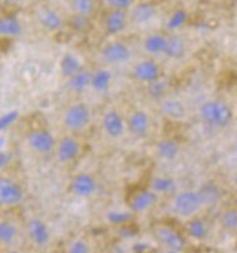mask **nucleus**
I'll return each instance as SVG.
<instances>
[{
  "instance_id": "obj_1",
  "label": "nucleus",
  "mask_w": 237,
  "mask_h": 253,
  "mask_svg": "<svg viewBox=\"0 0 237 253\" xmlns=\"http://www.w3.org/2000/svg\"><path fill=\"white\" fill-rule=\"evenodd\" d=\"M200 118L205 124L213 128H225L233 120V111L224 100L212 99L202 103L198 109Z\"/></svg>"
},
{
  "instance_id": "obj_2",
  "label": "nucleus",
  "mask_w": 237,
  "mask_h": 253,
  "mask_svg": "<svg viewBox=\"0 0 237 253\" xmlns=\"http://www.w3.org/2000/svg\"><path fill=\"white\" fill-rule=\"evenodd\" d=\"M202 207L201 197L198 191L194 189H185L181 192L176 193L172 201V211L179 217L189 218L194 217L200 212Z\"/></svg>"
},
{
  "instance_id": "obj_3",
  "label": "nucleus",
  "mask_w": 237,
  "mask_h": 253,
  "mask_svg": "<svg viewBox=\"0 0 237 253\" xmlns=\"http://www.w3.org/2000/svg\"><path fill=\"white\" fill-rule=\"evenodd\" d=\"M152 233H154L155 240L158 241V245L168 252H184L185 247H187V240H185L184 235L180 231H177L176 228L165 225V224H160V225H155Z\"/></svg>"
},
{
  "instance_id": "obj_4",
  "label": "nucleus",
  "mask_w": 237,
  "mask_h": 253,
  "mask_svg": "<svg viewBox=\"0 0 237 253\" xmlns=\"http://www.w3.org/2000/svg\"><path fill=\"white\" fill-rule=\"evenodd\" d=\"M64 126L74 133L84 131L91 123V109L85 103H75L64 114Z\"/></svg>"
},
{
  "instance_id": "obj_5",
  "label": "nucleus",
  "mask_w": 237,
  "mask_h": 253,
  "mask_svg": "<svg viewBox=\"0 0 237 253\" xmlns=\"http://www.w3.org/2000/svg\"><path fill=\"white\" fill-rule=\"evenodd\" d=\"M158 195L154 192L150 187L148 188H139L136 191L128 196L127 204L128 208L133 214L147 213L148 211L155 208V205L158 204Z\"/></svg>"
},
{
  "instance_id": "obj_6",
  "label": "nucleus",
  "mask_w": 237,
  "mask_h": 253,
  "mask_svg": "<svg viewBox=\"0 0 237 253\" xmlns=\"http://www.w3.org/2000/svg\"><path fill=\"white\" fill-rule=\"evenodd\" d=\"M24 200V191L16 180L0 177V205L16 207Z\"/></svg>"
},
{
  "instance_id": "obj_7",
  "label": "nucleus",
  "mask_w": 237,
  "mask_h": 253,
  "mask_svg": "<svg viewBox=\"0 0 237 253\" xmlns=\"http://www.w3.org/2000/svg\"><path fill=\"white\" fill-rule=\"evenodd\" d=\"M132 78L135 79L137 83L147 85L155 80L161 79V67L154 59H144V60L139 61L133 66Z\"/></svg>"
},
{
  "instance_id": "obj_8",
  "label": "nucleus",
  "mask_w": 237,
  "mask_h": 253,
  "mask_svg": "<svg viewBox=\"0 0 237 253\" xmlns=\"http://www.w3.org/2000/svg\"><path fill=\"white\" fill-rule=\"evenodd\" d=\"M27 143L32 151L38 153H51L56 147V140L48 129L44 128H36L32 129L27 136Z\"/></svg>"
},
{
  "instance_id": "obj_9",
  "label": "nucleus",
  "mask_w": 237,
  "mask_h": 253,
  "mask_svg": "<svg viewBox=\"0 0 237 253\" xmlns=\"http://www.w3.org/2000/svg\"><path fill=\"white\" fill-rule=\"evenodd\" d=\"M101 57L107 64L118 66L131 60L132 51L123 42H111L101 49Z\"/></svg>"
},
{
  "instance_id": "obj_10",
  "label": "nucleus",
  "mask_w": 237,
  "mask_h": 253,
  "mask_svg": "<svg viewBox=\"0 0 237 253\" xmlns=\"http://www.w3.org/2000/svg\"><path fill=\"white\" fill-rule=\"evenodd\" d=\"M101 126L106 135L111 139H118L127 131V120H124L116 109H108L101 118Z\"/></svg>"
},
{
  "instance_id": "obj_11",
  "label": "nucleus",
  "mask_w": 237,
  "mask_h": 253,
  "mask_svg": "<svg viewBox=\"0 0 237 253\" xmlns=\"http://www.w3.org/2000/svg\"><path fill=\"white\" fill-rule=\"evenodd\" d=\"M97 191V180L95 176L87 172L76 175L71 181V192L80 199H89Z\"/></svg>"
},
{
  "instance_id": "obj_12",
  "label": "nucleus",
  "mask_w": 237,
  "mask_h": 253,
  "mask_svg": "<svg viewBox=\"0 0 237 253\" xmlns=\"http://www.w3.org/2000/svg\"><path fill=\"white\" fill-rule=\"evenodd\" d=\"M81 152V145L74 136H64L56 147V157L62 164L75 162Z\"/></svg>"
},
{
  "instance_id": "obj_13",
  "label": "nucleus",
  "mask_w": 237,
  "mask_h": 253,
  "mask_svg": "<svg viewBox=\"0 0 237 253\" xmlns=\"http://www.w3.org/2000/svg\"><path fill=\"white\" fill-rule=\"evenodd\" d=\"M127 129L136 137H144L151 129V118L144 109H135L127 118Z\"/></svg>"
},
{
  "instance_id": "obj_14",
  "label": "nucleus",
  "mask_w": 237,
  "mask_h": 253,
  "mask_svg": "<svg viewBox=\"0 0 237 253\" xmlns=\"http://www.w3.org/2000/svg\"><path fill=\"white\" fill-rule=\"evenodd\" d=\"M129 15L125 9H110L104 18V30L110 36L118 35L127 28Z\"/></svg>"
},
{
  "instance_id": "obj_15",
  "label": "nucleus",
  "mask_w": 237,
  "mask_h": 253,
  "mask_svg": "<svg viewBox=\"0 0 237 253\" xmlns=\"http://www.w3.org/2000/svg\"><path fill=\"white\" fill-rule=\"evenodd\" d=\"M27 232L30 239L36 247L44 248L49 243V229L48 225L39 217H32L27 223Z\"/></svg>"
},
{
  "instance_id": "obj_16",
  "label": "nucleus",
  "mask_w": 237,
  "mask_h": 253,
  "mask_svg": "<svg viewBox=\"0 0 237 253\" xmlns=\"http://www.w3.org/2000/svg\"><path fill=\"white\" fill-rule=\"evenodd\" d=\"M129 22L135 26H143L150 23L156 16V5L152 1H139L131 7Z\"/></svg>"
},
{
  "instance_id": "obj_17",
  "label": "nucleus",
  "mask_w": 237,
  "mask_h": 253,
  "mask_svg": "<svg viewBox=\"0 0 237 253\" xmlns=\"http://www.w3.org/2000/svg\"><path fill=\"white\" fill-rule=\"evenodd\" d=\"M155 151H156L158 159H161L164 162H173L180 153V144L177 140L172 139V137H164L156 143Z\"/></svg>"
},
{
  "instance_id": "obj_18",
  "label": "nucleus",
  "mask_w": 237,
  "mask_h": 253,
  "mask_svg": "<svg viewBox=\"0 0 237 253\" xmlns=\"http://www.w3.org/2000/svg\"><path fill=\"white\" fill-rule=\"evenodd\" d=\"M38 18H39L40 24L51 32H59L66 24L64 19L60 16V13L51 7H44V8L40 9L39 13H38Z\"/></svg>"
},
{
  "instance_id": "obj_19",
  "label": "nucleus",
  "mask_w": 237,
  "mask_h": 253,
  "mask_svg": "<svg viewBox=\"0 0 237 253\" xmlns=\"http://www.w3.org/2000/svg\"><path fill=\"white\" fill-rule=\"evenodd\" d=\"M187 52V45H185L184 39L179 35H171L168 36L167 44L162 55L167 59H172V60H180L185 56Z\"/></svg>"
},
{
  "instance_id": "obj_20",
  "label": "nucleus",
  "mask_w": 237,
  "mask_h": 253,
  "mask_svg": "<svg viewBox=\"0 0 237 253\" xmlns=\"http://www.w3.org/2000/svg\"><path fill=\"white\" fill-rule=\"evenodd\" d=\"M185 232L191 239L201 241L205 240L209 235V227L202 218L194 216V217H189L188 221L185 223Z\"/></svg>"
},
{
  "instance_id": "obj_21",
  "label": "nucleus",
  "mask_w": 237,
  "mask_h": 253,
  "mask_svg": "<svg viewBox=\"0 0 237 253\" xmlns=\"http://www.w3.org/2000/svg\"><path fill=\"white\" fill-rule=\"evenodd\" d=\"M168 36L164 34H152L148 35L143 42V48L145 53H148L150 56H156V55H162L165 44H167Z\"/></svg>"
},
{
  "instance_id": "obj_22",
  "label": "nucleus",
  "mask_w": 237,
  "mask_h": 253,
  "mask_svg": "<svg viewBox=\"0 0 237 253\" xmlns=\"http://www.w3.org/2000/svg\"><path fill=\"white\" fill-rule=\"evenodd\" d=\"M198 195L201 197L202 205L204 207H212L216 203H219L221 197V191L217 183L215 181H205L201 184V187L198 189Z\"/></svg>"
},
{
  "instance_id": "obj_23",
  "label": "nucleus",
  "mask_w": 237,
  "mask_h": 253,
  "mask_svg": "<svg viewBox=\"0 0 237 253\" xmlns=\"http://www.w3.org/2000/svg\"><path fill=\"white\" fill-rule=\"evenodd\" d=\"M91 80H92V72L87 70H80L75 75L68 78V87L75 93H83L91 88Z\"/></svg>"
},
{
  "instance_id": "obj_24",
  "label": "nucleus",
  "mask_w": 237,
  "mask_h": 253,
  "mask_svg": "<svg viewBox=\"0 0 237 253\" xmlns=\"http://www.w3.org/2000/svg\"><path fill=\"white\" fill-rule=\"evenodd\" d=\"M112 79H114V75L110 70H107V68L97 70L96 72H92L91 88L96 93H104V92L110 89L111 84H112Z\"/></svg>"
},
{
  "instance_id": "obj_25",
  "label": "nucleus",
  "mask_w": 237,
  "mask_h": 253,
  "mask_svg": "<svg viewBox=\"0 0 237 253\" xmlns=\"http://www.w3.org/2000/svg\"><path fill=\"white\" fill-rule=\"evenodd\" d=\"M161 112L173 120H181L185 118L187 109H185V105L177 99H162Z\"/></svg>"
},
{
  "instance_id": "obj_26",
  "label": "nucleus",
  "mask_w": 237,
  "mask_h": 253,
  "mask_svg": "<svg viewBox=\"0 0 237 253\" xmlns=\"http://www.w3.org/2000/svg\"><path fill=\"white\" fill-rule=\"evenodd\" d=\"M150 188L158 196H167L176 192V181L169 176H155L150 181Z\"/></svg>"
},
{
  "instance_id": "obj_27",
  "label": "nucleus",
  "mask_w": 237,
  "mask_h": 253,
  "mask_svg": "<svg viewBox=\"0 0 237 253\" xmlns=\"http://www.w3.org/2000/svg\"><path fill=\"white\" fill-rule=\"evenodd\" d=\"M22 22L16 16H0V36L15 38L22 34Z\"/></svg>"
},
{
  "instance_id": "obj_28",
  "label": "nucleus",
  "mask_w": 237,
  "mask_h": 253,
  "mask_svg": "<svg viewBox=\"0 0 237 253\" xmlns=\"http://www.w3.org/2000/svg\"><path fill=\"white\" fill-rule=\"evenodd\" d=\"M80 70H83V66H81L79 57L71 52L63 55L62 60H60V72L64 78H71L72 75H75Z\"/></svg>"
},
{
  "instance_id": "obj_29",
  "label": "nucleus",
  "mask_w": 237,
  "mask_h": 253,
  "mask_svg": "<svg viewBox=\"0 0 237 253\" xmlns=\"http://www.w3.org/2000/svg\"><path fill=\"white\" fill-rule=\"evenodd\" d=\"M18 237V227L8 220L0 221V244L11 245Z\"/></svg>"
},
{
  "instance_id": "obj_30",
  "label": "nucleus",
  "mask_w": 237,
  "mask_h": 253,
  "mask_svg": "<svg viewBox=\"0 0 237 253\" xmlns=\"http://www.w3.org/2000/svg\"><path fill=\"white\" fill-rule=\"evenodd\" d=\"M145 91H147V95L151 99H154L156 101H161L162 99H165V96H167L168 85L162 79H158V80H155L152 83L147 84Z\"/></svg>"
},
{
  "instance_id": "obj_31",
  "label": "nucleus",
  "mask_w": 237,
  "mask_h": 253,
  "mask_svg": "<svg viewBox=\"0 0 237 253\" xmlns=\"http://www.w3.org/2000/svg\"><path fill=\"white\" fill-rule=\"evenodd\" d=\"M107 221L114 225V227H120L124 224L132 223L133 221V213L131 211H110L106 214Z\"/></svg>"
},
{
  "instance_id": "obj_32",
  "label": "nucleus",
  "mask_w": 237,
  "mask_h": 253,
  "mask_svg": "<svg viewBox=\"0 0 237 253\" xmlns=\"http://www.w3.org/2000/svg\"><path fill=\"white\" fill-rule=\"evenodd\" d=\"M187 23H188V12L183 8L175 9L167 20V30L173 32V31L180 30Z\"/></svg>"
},
{
  "instance_id": "obj_33",
  "label": "nucleus",
  "mask_w": 237,
  "mask_h": 253,
  "mask_svg": "<svg viewBox=\"0 0 237 253\" xmlns=\"http://www.w3.org/2000/svg\"><path fill=\"white\" fill-rule=\"evenodd\" d=\"M72 11L78 15L91 18L96 11V0H72Z\"/></svg>"
},
{
  "instance_id": "obj_34",
  "label": "nucleus",
  "mask_w": 237,
  "mask_h": 253,
  "mask_svg": "<svg viewBox=\"0 0 237 253\" xmlns=\"http://www.w3.org/2000/svg\"><path fill=\"white\" fill-rule=\"evenodd\" d=\"M220 221H221V225L224 229L229 232H236L237 231V208L233 205L228 210H225L223 213H221V217H220Z\"/></svg>"
},
{
  "instance_id": "obj_35",
  "label": "nucleus",
  "mask_w": 237,
  "mask_h": 253,
  "mask_svg": "<svg viewBox=\"0 0 237 253\" xmlns=\"http://www.w3.org/2000/svg\"><path fill=\"white\" fill-rule=\"evenodd\" d=\"M68 26L78 34H81V32H85L91 28V18L74 13L68 20Z\"/></svg>"
},
{
  "instance_id": "obj_36",
  "label": "nucleus",
  "mask_w": 237,
  "mask_h": 253,
  "mask_svg": "<svg viewBox=\"0 0 237 253\" xmlns=\"http://www.w3.org/2000/svg\"><path fill=\"white\" fill-rule=\"evenodd\" d=\"M103 3L106 4V7L108 9H131V7L135 3L136 0H103Z\"/></svg>"
},
{
  "instance_id": "obj_37",
  "label": "nucleus",
  "mask_w": 237,
  "mask_h": 253,
  "mask_svg": "<svg viewBox=\"0 0 237 253\" xmlns=\"http://www.w3.org/2000/svg\"><path fill=\"white\" fill-rule=\"evenodd\" d=\"M118 235L121 239H133V237H136L139 235V229L132 223L124 224V225L118 227Z\"/></svg>"
},
{
  "instance_id": "obj_38",
  "label": "nucleus",
  "mask_w": 237,
  "mask_h": 253,
  "mask_svg": "<svg viewBox=\"0 0 237 253\" xmlns=\"http://www.w3.org/2000/svg\"><path fill=\"white\" fill-rule=\"evenodd\" d=\"M19 118V111H9L3 116H0V131H5L7 128L12 126L13 123L16 122Z\"/></svg>"
},
{
  "instance_id": "obj_39",
  "label": "nucleus",
  "mask_w": 237,
  "mask_h": 253,
  "mask_svg": "<svg viewBox=\"0 0 237 253\" xmlns=\"http://www.w3.org/2000/svg\"><path fill=\"white\" fill-rule=\"evenodd\" d=\"M68 252L70 253H88L91 252V247L87 241L83 239H78L72 244L68 247Z\"/></svg>"
},
{
  "instance_id": "obj_40",
  "label": "nucleus",
  "mask_w": 237,
  "mask_h": 253,
  "mask_svg": "<svg viewBox=\"0 0 237 253\" xmlns=\"http://www.w3.org/2000/svg\"><path fill=\"white\" fill-rule=\"evenodd\" d=\"M11 159H12V156H11V153L9 152H5V151H1V152H0V170L3 169L4 167L8 166V163L11 162Z\"/></svg>"
},
{
  "instance_id": "obj_41",
  "label": "nucleus",
  "mask_w": 237,
  "mask_h": 253,
  "mask_svg": "<svg viewBox=\"0 0 237 253\" xmlns=\"http://www.w3.org/2000/svg\"><path fill=\"white\" fill-rule=\"evenodd\" d=\"M151 245L147 244V243H135V244L132 245V251L133 252H147V251H150Z\"/></svg>"
},
{
  "instance_id": "obj_42",
  "label": "nucleus",
  "mask_w": 237,
  "mask_h": 253,
  "mask_svg": "<svg viewBox=\"0 0 237 253\" xmlns=\"http://www.w3.org/2000/svg\"><path fill=\"white\" fill-rule=\"evenodd\" d=\"M5 3H8V4H19V3H22L24 0H3Z\"/></svg>"
},
{
  "instance_id": "obj_43",
  "label": "nucleus",
  "mask_w": 237,
  "mask_h": 253,
  "mask_svg": "<svg viewBox=\"0 0 237 253\" xmlns=\"http://www.w3.org/2000/svg\"><path fill=\"white\" fill-rule=\"evenodd\" d=\"M4 144H5L4 136H0V152H1V151H3V148H4Z\"/></svg>"
},
{
  "instance_id": "obj_44",
  "label": "nucleus",
  "mask_w": 237,
  "mask_h": 253,
  "mask_svg": "<svg viewBox=\"0 0 237 253\" xmlns=\"http://www.w3.org/2000/svg\"><path fill=\"white\" fill-rule=\"evenodd\" d=\"M235 187L237 188V176H236V177H235Z\"/></svg>"
},
{
  "instance_id": "obj_45",
  "label": "nucleus",
  "mask_w": 237,
  "mask_h": 253,
  "mask_svg": "<svg viewBox=\"0 0 237 253\" xmlns=\"http://www.w3.org/2000/svg\"><path fill=\"white\" fill-rule=\"evenodd\" d=\"M235 207H236V208H237V199H236V200H235Z\"/></svg>"
}]
</instances>
